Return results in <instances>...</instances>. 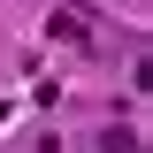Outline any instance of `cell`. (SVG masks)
I'll use <instances>...</instances> for the list:
<instances>
[{
  "instance_id": "cell-1",
  "label": "cell",
  "mask_w": 153,
  "mask_h": 153,
  "mask_svg": "<svg viewBox=\"0 0 153 153\" xmlns=\"http://www.w3.org/2000/svg\"><path fill=\"white\" fill-rule=\"evenodd\" d=\"M100 153H146V138H138V130H115V123H107V130H100Z\"/></svg>"
}]
</instances>
